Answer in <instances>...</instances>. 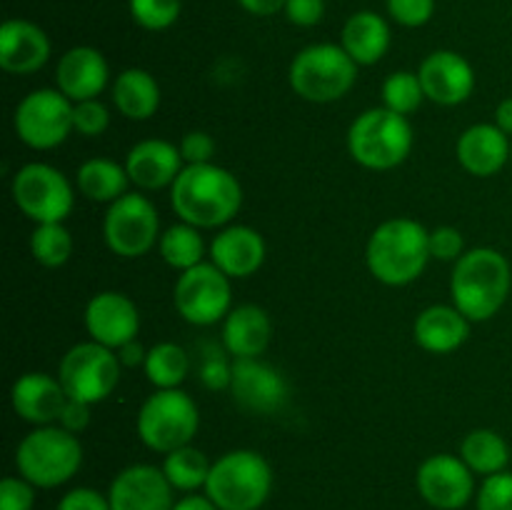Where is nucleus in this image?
Returning <instances> with one entry per match:
<instances>
[{
    "label": "nucleus",
    "mask_w": 512,
    "mask_h": 510,
    "mask_svg": "<svg viewBox=\"0 0 512 510\" xmlns=\"http://www.w3.org/2000/svg\"><path fill=\"white\" fill-rule=\"evenodd\" d=\"M170 205L183 223L200 230L225 228L243 208V185L223 165H185L170 185Z\"/></svg>",
    "instance_id": "f257e3e1"
},
{
    "label": "nucleus",
    "mask_w": 512,
    "mask_h": 510,
    "mask_svg": "<svg viewBox=\"0 0 512 510\" xmlns=\"http://www.w3.org/2000/svg\"><path fill=\"white\" fill-rule=\"evenodd\" d=\"M430 255V230L413 218H390L370 233L365 263L378 283L403 288L425 273Z\"/></svg>",
    "instance_id": "f03ea898"
},
{
    "label": "nucleus",
    "mask_w": 512,
    "mask_h": 510,
    "mask_svg": "<svg viewBox=\"0 0 512 510\" xmlns=\"http://www.w3.org/2000/svg\"><path fill=\"white\" fill-rule=\"evenodd\" d=\"M510 288V260L495 248L465 250L450 275V298L470 323L495 318L508 303Z\"/></svg>",
    "instance_id": "7ed1b4c3"
},
{
    "label": "nucleus",
    "mask_w": 512,
    "mask_h": 510,
    "mask_svg": "<svg viewBox=\"0 0 512 510\" xmlns=\"http://www.w3.org/2000/svg\"><path fill=\"white\" fill-rule=\"evenodd\" d=\"M83 465V445L78 435L55 425H35L18 443L15 468L40 490H53L78 475Z\"/></svg>",
    "instance_id": "20e7f679"
},
{
    "label": "nucleus",
    "mask_w": 512,
    "mask_h": 510,
    "mask_svg": "<svg viewBox=\"0 0 512 510\" xmlns=\"http://www.w3.org/2000/svg\"><path fill=\"white\" fill-rule=\"evenodd\" d=\"M203 490L220 510H260L273 493V468L258 450H230L215 460Z\"/></svg>",
    "instance_id": "39448f33"
},
{
    "label": "nucleus",
    "mask_w": 512,
    "mask_h": 510,
    "mask_svg": "<svg viewBox=\"0 0 512 510\" xmlns=\"http://www.w3.org/2000/svg\"><path fill=\"white\" fill-rule=\"evenodd\" d=\"M415 135L408 115L380 108H368L350 123L348 153L368 170H393L405 163L413 150Z\"/></svg>",
    "instance_id": "423d86ee"
},
{
    "label": "nucleus",
    "mask_w": 512,
    "mask_h": 510,
    "mask_svg": "<svg viewBox=\"0 0 512 510\" xmlns=\"http://www.w3.org/2000/svg\"><path fill=\"white\" fill-rule=\"evenodd\" d=\"M360 65L340 43H313L295 53L288 80L295 95L308 103H335L353 90Z\"/></svg>",
    "instance_id": "0eeeda50"
},
{
    "label": "nucleus",
    "mask_w": 512,
    "mask_h": 510,
    "mask_svg": "<svg viewBox=\"0 0 512 510\" xmlns=\"http://www.w3.org/2000/svg\"><path fill=\"white\" fill-rule=\"evenodd\" d=\"M135 430L145 448L168 455L193 443L200 430V410L185 390H155L140 405Z\"/></svg>",
    "instance_id": "6e6552de"
},
{
    "label": "nucleus",
    "mask_w": 512,
    "mask_h": 510,
    "mask_svg": "<svg viewBox=\"0 0 512 510\" xmlns=\"http://www.w3.org/2000/svg\"><path fill=\"white\" fill-rule=\"evenodd\" d=\"M10 195L25 218L40 223H65L75 205V190L63 170L48 163H28L13 175Z\"/></svg>",
    "instance_id": "1a4fd4ad"
},
{
    "label": "nucleus",
    "mask_w": 512,
    "mask_h": 510,
    "mask_svg": "<svg viewBox=\"0 0 512 510\" xmlns=\"http://www.w3.org/2000/svg\"><path fill=\"white\" fill-rule=\"evenodd\" d=\"M75 103L58 88L30 90L13 113V128L20 143L33 150H53L75 133Z\"/></svg>",
    "instance_id": "9d476101"
},
{
    "label": "nucleus",
    "mask_w": 512,
    "mask_h": 510,
    "mask_svg": "<svg viewBox=\"0 0 512 510\" xmlns=\"http://www.w3.org/2000/svg\"><path fill=\"white\" fill-rule=\"evenodd\" d=\"M120 358L115 350L85 340V343L73 345L63 355L58 365V378L63 383L68 398L83 400V403H103L113 395L120 383Z\"/></svg>",
    "instance_id": "9b49d317"
},
{
    "label": "nucleus",
    "mask_w": 512,
    "mask_h": 510,
    "mask_svg": "<svg viewBox=\"0 0 512 510\" xmlns=\"http://www.w3.org/2000/svg\"><path fill=\"white\" fill-rule=\"evenodd\" d=\"M173 305L180 318L190 325L208 328V325L220 323L233 310L230 308L233 305L230 278L210 260L183 270L175 280Z\"/></svg>",
    "instance_id": "f8f14e48"
},
{
    "label": "nucleus",
    "mask_w": 512,
    "mask_h": 510,
    "mask_svg": "<svg viewBox=\"0 0 512 510\" xmlns=\"http://www.w3.org/2000/svg\"><path fill=\"white\" fill-rule=\"evenodd\" d=\"M160 235V215L145 195L125 193L105 210V245L120 258H143L160 243Z\"/></svg>",
    "instance_id": "ddd939ff"
},
{
    "label": "nucleus",
    "mask_w": 512,
    "mask_h": 510,
    "mask_svg": "<svg viewBox=\"0 0 512 510\" xmlns=\"http://www.w3.org/2000/svg\"><path fill=\"white\" fill-rule=\"evenodd\" d=\"M415 485L420 498L435 510H460L478 495L475 473L460 455L450 453L425 458L415 473Z\"/></svg>",
    "instance_id": "4468645a"
},
{
    "label": "nucleus",
    "mask_w": 512,
    "mask_h": 510,
    "mask_svg": "<svg viewBox=\"0 0 512 510\" xmlns=\"http://www.w3.org/2000/svg\"><path fill=\"white\" fill-rule=\"evenodd\" d=\"M233 400L248 413L273 415L288 400V383L278 368L260 358H233Z\"/></svg>",
    "instance_id": "2eb2a0df"
},
{
    "label": "nucleus",
    "mask_w": 512,
    "mask_h": 510,
    "mask_svg": "<svg viewBox=\"0 0 512 510\" xmlns=\"http://www.w3.org/2000/svg\"><path fill=\"white\" fill-rule=\"evenodd\" d=\"M85 330L90 340L105 345L110 350L123 348L125 343L138 338L140 333V310L120 290H103L95 293L85 305Z\"/></svg>",
    "instance_id": "dca6fc26"
},
{
    "label": "nucleus",
    "mask_w": 512,
    "mask_h": 510,
    "mask_svg": "<svg viewBox=\"0 0 512 510\" xmlns=\"http://www.w3.org/2000/svg\"><path fill=\"white\" fill-rule=\"evenodd\" d=\"M175 488L165 478L163 468L135 463L120 470L108 488L113 510H173Z\"/></svg>",
    "instance_id": "f3484780"
},
{
    "label": "nucleus",
    "mask_w": 512,
    "mask_h": 510,
    "mask_svg": "<svg viewBox=\"0 0 512 510\" xmlns=\"http://www.w3.org/2000/svg\"><path fill=\"white\" fill-rule=\"evenodd\" d=\"M418 78L423 83L425 100L435 105H460L473 95L475 70L455 50H435L420 63Z\"/></svg>",
    "instance_id": "a211bd4d"
},
{
    "label": "nucleus",
    "mask_w": 512,
    "mask_h": 510,
    "mask_svg": "<svg viewBox=\"0 0 512 510\" xmlns=\"http://www.w3.org/2000/svg\"><path fill=\"white\" fill-rule=\"evenodd\" d=\"M110 68L105 55L93 45H75L65 50L55 68V88L73 103L93 100L108 88Z\"/></svg>",
    "instance_id": "6ab92c4d"
},
{
    "label": "nucleus",
    "mask_w": 512,
    "mask_h": 510,
    "mask_svg": "<svg viewBox=\"0 0 512 510\" xmlns=\"http://www.w3.org/2000/svg\"><path fill=\"white\" fill-rule=\"evenodd\" d=\"M53 45L40 25L10 18L0 25V68L10 75H33L50 60Z\"/></svg>",
    "instance_id": "aec40b11"
},
{
    "label": "nucleus",
    "mask_w": 512,
    "mask_h": 510,
    "mask_svg": "<svg viewBox=\"0 0 512 510\" xmlns=\"http://www.w3.org/2000/svg\"><path fill=\"white\" fill-rule=\"evenodd\" d=\"M68 393L58 375L23 373L10 388L15 415L30 425H55L60 420Z\"/></svg>",
    "instance_id": "412c9836"
},
{
    "label": "nucleus",
    "mask_w": 512,
    "mask_h": 510,
    "mask_svg": "<svg viewBox=\"0 0 512 510\" xmlns=\"http://www.w3.org/2000/svg\"><path fill=\"white\" fill-rule=\"evenodd\" d=\"M455 155L465 173L493 178L510 163L512 140L495 123H475L458 138Z\"/></svg>",
    "instance_id": "4be33fe9"
},
{
    "label": "nucleus",
    "mask_w": 512,
    "mask_h": 510,
    "mask_svg": "<svg viewBox=\"0 0 512 510\" xmlns=\"http://www.w3.org/2000/svg\"><path fill=\"white\" fill-rule=\"evenodd\" d=\"M265 238L250 225H225L210 240V263L228 278H250L265 263Z\"/></svg>",
    "instance_id": "5701e85b"
},
{
    "label": "nucleus",
    "mask_w": 512,
    "mask_h": 510,
    "mask_svg": "<svg viewBox=\"0 0 512 510\" xmlns=\"http://www.w3.org/2000/svg\"><path fill=\"white\" fill-rule=\"evenodd\" d=\"M125 170L130 175V183L140 190H160L170 188L180 175L183 155L178 145L163 138H148L135 143L125 155Z\"/></svg>",
    "instance_id": "b1692460"
},
{
    "label": "nucleus",
    "mask_w": 512,
    "mask_h": 510,
    "mask_svg": "<svg viewBox=\"0 0 512 510\" xmlns=\"http://www.w3.org/2000/svg\"><path fill=\"white\" fill-rule=\"evenodd\" d=\"M273 338V320L260 305H238L223 320V345L233 358H260Z\"/></svg>",
    "instance_id": "393cba45"
},
{
    "label": "nucleus",
    "mask_w": 512,
    "mask_h": 510,
    "mask_svg": "<svg viewBox=\"0 0 512 510\" xmlns=\"http://www.w3.org/2000/svg\"><path fill=\"white\" fill-rule=\"evenodd\" d=\"M413 338L425 353L448 355L470 338V320L455 305H430L415 318Z\"/></svg>",
    "instance_id": "a878e982"
},
{
    "label": "nucleus",
    "mask_w": 512,
    "mask_h": 510,
    "mask_svg": "<svg viewBox=\"0 0 512 510\" xmlns=\"http://www.w3.org/2000/svg\"><path fill=\"white\" fill-rule=\"evenodd\" d=\"M390 25L375 10H358L350 15L340 33V45L358 65H375L390 50Z\"/></svg>",
    "instance_id": "bb28decb"
},
{
    "label": "nucleus",
    "mask_w": 512,
    "mask_h": 510,
    "mask_svg": "<svg viewBox=\"0 0 512 510\" xmlns=\"http://www.w3.org/2000/svg\"><path fill=\"white\" fill-rule=\"evenodd\" d=\"M113 105L128 120H150L160 108V85L153 73L128 68L113 80Z\"/></svg>",
    "instance_id": "cd10ccee"
},
{
    "label": "nucleus",
    "mask_w": 512,
    "mask_h": 510,
    "mask_svg": "<svg viewBox=\"0 0 512 510\" xmlns=\"http://www.w3.org/2000/svg\"><path fill=\"white\" fill-rule=\"evenodd\" d=\"M75 183H78L80 195L88 198L90 203L110 205L128 193L130 175L125 165L115 163V160L90 158L78 168Z\"/></svg>",
    "instance_id": "c85d7f7f"
},
{
    "label": "nucleus",
    "mask_w": 512,
    "mask_h": 510,
    "mask_svg": "<svg viewBox=\"0 0 512 510\" xmlns=\"http://www.w3.org/2000/svg\"><path fill=\"white\" fill-rule=\"evenodd\" d=\"M460 458L465 460L475 475H498L508 470L510 463V445L498 430L493 428H475L460 443Z\"/></svg>",
    "instance_id": "c756f323"
},
{
    "label": "nucleus",
    "mask_w": 512,
    "mask_h": 510,
    "mask_svg": "<svg viewBox=\"0 0 512 510\" xmlns=\"http://www.w3.org/2000/svg\"><path fill=\"white\" fill-rule=\"evenodd\" d=\"M160 258L175 268L178 273L195 268V265L205 263V240L200 235V228L190 223H175L160 235Z\"/></svg>",
    "instance_id": "7c9ffc66"
},
{
    "label": "nucleus",
    "mask_w": 512,
    "mask_h": 510,
    "mask_svg": "<svg viewBox=\"0 0 512 510\" xmlns=\"http://www.w3.org/2000/svg\"><path fill=\"white\" fill-rule=\"evenodd\" d=\"M143 370L150 383L155 385V390H173L180 388L188 378L190 358L185 348L165 340V343H155L153 348H148Z\"/></svg>",
    "instance_id": "2f4dec72"
},
{
    "label": "nucleus",
    "mask_w": 512,
    "mask_h": 510,
    "mask_svg": "<svg viewBox=\"0 0 512 510\" xmlns=\"http://www.w3.org/2000/svg\"><path fill=\"white\" fill-rule=\"evenodd\" d=\"M160 468H163L165 478L170 480V485L175 490H180V493H195V490L205 488L213 463H210L203 450L193 448V445H183V448L165 455Z\"/></svg>",
    "instance_id": "473e14b6"
},
{
    "label": "nucleus",
    "mask_w": 512,
    "mask_h": 510,
    "mask_svg": "<svg viewBox=\"0 0 512 510\" xmlns=\"http://www.w3.org/2000/svg\"><path fill=\"white\" fill-rule=\"evenodd\" d=\"M30 255L43 268H60L73 255V235L65 223H40L30 233Z\"/></svg>",
    "instance_id": "72a5a7b5"
},
{
    "label": "nucleus",
    "mask_w": 512,
    "mask_h": 510,
    "mask_svg": "<svg viewBox=\"0 0 512 510\" xmlns=\"http://www.w3.org/2000/svg\"><path fill=\"white\" fill-rule=\"evenodd\" d=\"M425 90L420 83L418 73H410V70H398V73H390L383 83V105L393 113L400 115H413L415 110L423 105Z\"/></svg>",
    "instance_id": "f704fd0d"
},
{
    "label": "nucleus",
    "mask_w": 512,
    "mask_h": 510,
    "mask_svg": "<svg viewBox=\"0 0 512 510\" xmlns=\"http://www.w3.org/2000/svg\"><path fill=\"white\" fill-rule=\"evenodd\" d=\"M130 18L143 30H168L183 10V0H128Z\"/></svg>",
    "instance_id": "c9c22d12"
},
{
    "label": "nucleus",
    "mask_w": 512,
    "mask_h": 510,
    "mask_svg": "<svg viewBox=\"0 0 512 510\" xmlns=\"http://www.w3.org/2000/svg\"><path fill=\"white\" fill-rule=\"evenodd\" d=\"M110 125V110L100 103L98 98L80 100L73 108V128L83 138H98L108 130Z\"/></svg>",
    "instance_id": "e433bc0d"
},
{
    "label": "nucleus",
    "mask_w": 512,
    "mask_h": 510,
    "mask_svg": "<svg viewBox=\"0 0 512 510\" xmlns=\"http://www.w3.org/2000/svg\"><path fill=\"white\" fill-rule=\"evenodd\" d=\"M478 510H512V473L503 470L483 480L478 495H475Z\"/></svg>",
    "instance_id": "4c0bfd02"
},
{
    "label": "nucleus",
    "mask_w": 512,
    "mask_h": 510,
    "mask_svg": "<svg viewBox=\"0 0 512 510\" xmlns=\"http://www.w3.org/2000/svg\"><path fill=\"white\" fill-rule=\"evenodd\" d=\"M390 18L403 28H420L435 15V0H385Z\"/></svg>",
    "instance_id": "58836bf2"
},
{
    "label": "nucleus",
    "mask_w": 512,
    "mask_h": 510,
    "mask_svg": "<svg viewBox=\"0 0 512 510\" xmlns=\"http://www.w3.org/2000/svg\"><path fill=\"white\" fill-rule=\"evenodd\" d=\"M430 255L443 263H458L465 255V238L453 225H440L430 230Z\"/></svg>",
    "instance_id": "ea45409f"
},
{
    "label": "nucleus",
    "mask_w": 512,
    "mask_h": 510,
    "mask_svg": "<svg viewBox=\"0 0 512 510\" xmlns=\"http://www.w3.org/2000/svg\"><path fill=\"white\" fill-rule=\"evenodd\" d=\"M35 485L23 475H8L0 480V510H33Z\"/></svg>",
    "instance_id": "a19ab883"
},
{
    "label": "nucleus",
    "mask_w": 512,
    "mask_h": 510,
    "mask_svg": "<svg viewBox=\"0 0 512 510\" xmlns=\"http://www.w3.org/2000/svg\"><path fill=\"white\" fill-rule=\"evenodd\" d=\"M178 148H180V155H183L185 165L213 163L215 140L213 135L205 133V130H190V133H185Z\"/></svg>",
    "instance_id": "79ce46f5"
},
{
    "label": "nucleus",
    "mask_w": 512,
    "mask_h": 510,
    "mask_svg": "<svg viewBox=\"0 0 512 510\" xmlns=\"http://www.w3.org/2000/svg\"><path fill=\"white\" fill-rule=\"evenodd\" d=\"M55 510H113L108 495L95 488H73L60 498Z\"/></svg>",
    "instance_id": "37998d69"
},
{
    "label": "nucleus",
    "mask_w": 512,
    "mask_h": 510,
    "mask_svg": "<svg viewBox=\"0 0 512 510\" xmlns=\"http://www.w3.org/2000/svg\"><path fill=\"white\" fill-rule=\"evenodd\" d=\"M285 18L300 28H313L323 20L325 0H288L285 3Z\"/></svg>",
    "instance_id": "c03bdc74"
},
{
    "label": "nucleus",
    "mask_w": 512,
    "mask_h": 510,
    "mask_svg": "<svg viewBox=\"0 0 512 510\" xmlns=\"http://www.w3.org/2000/svg\"><path fill=\"white\" fill-rule=\"evenodd\" d=\"M230 378H233V363L220 358V353L205 355L203 365H200V380L205 383V388L210 390L230 388Z\"/></svg>",
    "instance_id": "a18cd8bd"
},
{
    "label": "nucleus",
    "mask_w": 512,
    "mask_h": 510,
    "mask_svg": "<svg viewBox=\"0 0 512 510\" xmlns=\"http://www.w3.org/2000/svg\"><path fill=\"white\" fill-rule=\"evenodd\" d=\"M90 408L93 405L90 403H83V400H75V398H68V403H65L63 413H60V420L58 425L60 428L70 430V433H83L85 428H88L90 423Z\"/></svg>",
    "instance_id": "49530a36"
},
{
    "label": "nucleus",
    "mask_w": 512,
    "mask_h": 510,
    "mask_svg": "<svg viewBox=\"0 0 512 510\" xmlns=\"http://www.w3.org/2000/svg\"><path fill=\"white\" fill-rule=\"evenodd\" d=\"M115 353H118L123 368H140V365H145V358H148V350H145V345L140 343L138 338L125 343L123 348H118Z\"/></svg>",
    "instance_id": "de8ad7c7"
},
{
    "label": "nucleus",
    "mask_w": 512,
    "mask_h": 510,
    "mask_svg": "<svg viewBox=\"0 0 512 510\" xmlns=\"http://www.w3.org/2000/svg\"><path fill=\"white\" fill-rule=\"evenodd\" d=\"M285 3L288 0H238L240 8L248 10L250 15H260V18L280 13V10H285Z\"/></svg>",
    "instance_id": "09e8293b"
},
{
    "label": "nucleus",
    "mask_w": 512,
    "mask_h": 510,
    "mask_svg": "<svg viewBox=\"0 0 512 510\" xmlns=\"http://www.w3.org/2000/svg\"><path fill=\"white\" fill-rule=\"evenodd\" d=\"M173 510H220L208 495H198V493H188L185 498L175 500Z\"/></svg>",
    "instance_id": "8fccbe9b"
},
{
    "label": "nucleus",
    "mask_w": 512,
    "mask_h": 510,
    "mask_svg": "<svg viewBox=\"0 0 512 510\" xmlns=\"http://www.w3.org/2000/svg\"><path fill=\"white\" fill-rule=\"evenodd\" d=\"M495 125L512 138V95L510 98L500 100L498 108H495Z\"/></svg>",
    "instance_id": "3c124183"
},
{
    "label": "nucleus",
    "mask_w": 512,
    "mask_h": 510,
    "mask_svg": "<svg viewBox=\"0 0 512 510\" xmlns=\"http://www.w3.org/2000/svg\"><path fill=\"white\" fill-rule=\"evenodd\" d=\"M510 163H512V155H510Z\"/></svg>",
    "instance_id": "603ef678"
}]
</instances>
